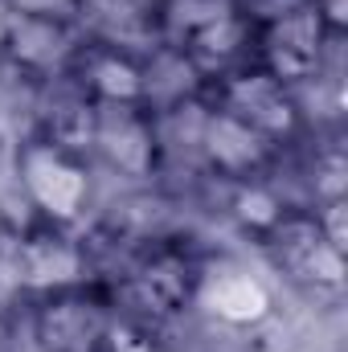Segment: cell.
<instances>
[{"instance_id": "52a82bcc", "label": "cell", "mask_w": 348, "mask_h": 352, "mask_svg": "<svg viewBox=\"0 0 348 352\" xmlns=\"http://www.w3.org/2000/svg\"><path fill=\"white\" fill-rule=\"evenodd\" d=\"M62 87H70L90 107H160L156 50H131L83 37L66 66Z\"/></svg>"}, {"instance_id": "8fae6325", "label": "cell", "mask_w": 348, "mask_h": 352, "mask_svg": "<svg viewBox=\"0 0 348 352\" xmlns=\"http://www.w3.org/2000/svg\"><path fill=\"white\" fill-rule=\"evenodd\" d=\"M74 25L94 41L156 50L160 0H74Z\"/></svg>"}, {"instance_id": "ba28073f", "label": "cell", "mask_w": 348, "mask_h": 352, "mask_svg": "<svg viewBox=\"0 0 348 352\" xmlns=\"http://www.w3.org/2000/svg\"><path fill=\"white\" fill-rule=\"evenodd\" d=\"M94 274H98L94 254H90V242L83 230L54 226V221H41V217L21 221L17 246L8 254V283L17 287L21 299L83 283V278H94Z\"/></svg>"}, {"instance_id": "7a4b0ae2", "label": "cell", "mask_w": 348, "mask_h": 352, "mask_svg": "<svg viewBox=\"0 0 348 352\" xmlns=\"http://www.w3.org/2000/svg\"><path fill=\"white\" fill-rule=\"evenodd\" d=\"M156 50L197 82L250 62V16L242 0H160Z\"/></svg>"}, {"instance_id": "3957f363", "label": "cell", "mask_w": 348, "mask_h": 352, "mask_svg": "<svg viewBox=\"0 0 348 352\" xmlns=\"http://www.w3.org/2000/svg\"><path fill=\"white\" fill-rule=\"evenodd\" d=\"M254 242L266 254V263L274 266V274L283 283H291L303 295L316 299H336L345 291V274H348V250H340L312 205H279L259 230Z\"/></svg>"}, {"instance_id": "5bb4252c", "label": "cell", "mask_w": 348, "mask_h": 352, "mask_svg": "<svg viewBox=\"0 0 348 352\" xmlns=\"http://www.w3.org/2000/svg\"><path fill=\"white\" fill-rule=\"evenodd\" d=\"M312 8L328 21V29H332V33H340V37H345V29H348V0H312Z\"/></svg>"}, {"instance_id": "7c38bea8", "label": "cell", "mask_w": 348, "mask_h": 352, "mask_svg": "<svg viewBox=\"0 0 348 352\" xmlns=\"http://www.w3.org/2000/svg\"><path fill=\"white\" fill-rule=\"evenodd\" d=\"M8 16H45V21H74V0H0Z\"/></svg>"}, {"instance_id": "8992f818", "label": "cell", "mask_w": 348, "mask_h": 352, "mask_svg": "<svg viewBox=\"0 0 348 352\" xmlns=\"http://www.w3.org/2000/svg\"><path fill=\"white\" fill-rule=\"evenodd\" d=\"M21 303L33 352H107V340L119 324V303L102 274Z\"/></svg>"}, {"instance_id": "5b68a950", "label": "cell", "mask_w": 348, "mask_h": 352, "mask_svg": "<svg viewBox=\"0 0 348 352\" xmlns=\"http://www.w3.org/2000/svg\"><path fill=\"white\" fill-rule=\"evenodd\" d=\"M12 173H17L21 197L29 205V217L83 230V221L90 217V205H94V176H98L90 156L33 131L17 144Z\"/></svg>"}, {"instance_id": "9c48e42d", "label": "cell", "mask_w": 348, "mask_h": 352, "mask_svg": "<svg viewBox=\"0 0 348 352\" xmlns=\"http://www.w3.org/2000/svg\"><path fill=\"white\" fill-rule=\"evenodd\" d=\"M87 156L94 173H111L123 180L164 176L160 107H94Z\"/></svg>"}, {"instance_id": "4fadbf2b", "label": "cell", "mask_w": 348, "mask_h": 352, "mask_svg": "<svg viewBox=\"0 0 348 352\" xmlns=\"http://www.w3.org/2000/svg\"><path fill=\"white\" fill-rule=\"evenodd\" d=\"M17 234H21V221H17V213L0 201V270H8V254H12V246H17Z\"/></svg>"}, {"instance_id": "30bf717a", "label": "cell", "mask_w": 348, "mask_h": 352, "mask_svg": "<svg viewBox=\"0 0 348 352\" xmlns=\"http://www.w3.org/2000/svg\"><path fill=\"white\" fill-rule=\"evenodd\" d=\"M78 41H83V33L74 21L0 12V62L41 90L58 87L66 78V66H70Z\"/></svg>"}, {"instance_id": "277c9868", "label": "cell", "mask_w": 348, "mask_h": 352, "mask_svg": "<svg viewBox=\"0 0 348 352\" xmlns=\"http://www.w3.org/2000/svg\"><path fill=\"white\" fill-rule=\"evenodd\" d=\"M197 98L209 102L213 111H221L226 119L242 123L246 131H254L270 148H279L283 156L299 144H307L312 135V119L303 111V94L283 87L279 78H270L262 66L246 62L230 74H217L209 82H197Z\"/></svg>"}, {"instance_id": "6da1fadb", "label": "cell", "mask_w": 348, "mask_h": 352, "mask_svg": "<svg viewBox=\"0 0 348 352\" xmlns=\"http://www.w3.org/2000/svg\"><path fill=\"white\" fill-rule=\"evenodd\" d=\"M119 316L148 328H168L188 316L209 283V254L184 230H156L135 238L111 270H102Z\"/></svg>"}]
</instances>
